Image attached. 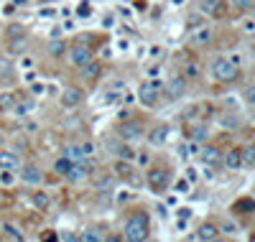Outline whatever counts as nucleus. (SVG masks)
Listing matches in <instances>:
<instances>
[{"instance_id": "f257e3e1", "label": "nucleus", "mask_w": 255, "mask_h": 242, "mask_svg": "<svg viewBox=\"0 0 255 242\" xmlns=\"http://www.w3.org/2000/svg\"><path fill=\"white\" fill-rule=\"evenodd\" d=\"M151 235V219H148L146 211H133L125 219V240L130 242H143Z\"/></svg>"}, {"instance_id": "f03ea898", "label": "nucleus", "mask_w": 255, "mask_h": 242, "mask_svg": "<svg viewBox=\"0 0 255 242\" xmlns=\"http://www.w3.org/2000/svg\"><path fill=\"white\" fill-rule=\"evenodd\" d=\"M212 71H215V77H217L219 82H224V84H230V82H235V79L240 77L237 64L227 62V59H217L215 67H212Z\"/></svg>"}, {"instance_id": "7ed1b4c3", "label": "nucleus", "mask_w": 255, "mask_h": 242, "mask_svg": "<svg viewBox=\"0 0 255 242\" xmlns=\"http://www.w3.org/2000/svg\"><path fill=\"white\" fill-rule=\"evenodd\" d=\"M148 186H151L153 191H166L169 189V184H171V173L166 171V169H151V171H148Z\"/></svg>"}, {"instance_id": "20e7f679", "label": "nucleus", "mask_w": 255, "mask_h": 242, "mask_svg": "<svg viewBox=\"0 0 255 242\" xmlns=\"http://www.w3.org/2000/svg\"><path fill=\"white\" fill-rule=\"evenodd\" d=\"M158 89H161L158 82H146V84H141L138 100L143 102V107H153V104L158 102Z\"/></svg>"}, {"instance_id": "39448f33", "label": "nucleus", "mask_w": 255, "mask_h": 242, "mask_svg": "<svg viewBox=\"0 0 255 242\" xmlns=\"http://www.w3.org/2000/svg\"><path fill=\"white\" fill-rule=\"evenodd\" d=\"M69 56H72V64H74V67H84L87 62H92V59H95V56H92V49L84 46V43H77V46L72 49Z\"/></svg>"}, {"instance_id": "423d86ee", "label": "nucleus", "mask_w": 255, "mask_h": 242, "mask_svg": "<svg viewBox=\"0 0 255 242\" xmlns=\"http://www.w3.org/2000/svg\"><path fill=\"white\" fill-rule=\"evenodd\" d=\"M21 181L23 184H31V186H38L43 176H41V169H36V166H21Z\"/></svg>"}, {"instance_id": "0eeeda50", "label": "nucleus", "mask_w": 255, "mask_h": 242, "mask_svg": "<svg viewBox=\"0 0 255 242\" xmlns=\"http://www.w3.org/2000/svg\"><path fill=\"white\" fill-rule=\"evenodd\" d=\"M21 158L13 150H0V171H18Z\"/></svg>"}, {"instance_id": "6e6552de", "label": "nucleus", "mask_w": 255, "mask_h": 242, "mask_svg": "<svg viewBox=\"0 0 255 242\" xmlns=\"http://www.w3.org/2000/svg\"><path fill=\"white\" fill-rule=\"evenodd\" d=\"M117 133H120V138H123V140H133V138H138V135L143 133V125L138 123V120H130V123L120 125Z\"/></svg>"}, {"instance_id": "1a4fd4ad", "label": "nucleus", "mask_w": 255, "mask_h": 242, "mask_svg": "<svg viewBox=\"0 0 255 242\" xmlns=\"http://www.w3.org/2000/svg\"><path fill=\"white\" fill-rule=\"evenodd\" d=\"M222 163H224V169L237 171L240 166H243V150H240V148H230L227 153L222 156Z\"/></svg>"}, {"instance_id": "9d476101", "label": "nucleus", "mask_w": 255, "mask_h": 242, "mask_svg": "<svg viewBox=\"0 0 255 242\" xmlns=\"http://www.w3.org/2000/svg\"><path fill=\"white\" fill-rule=\"evenodd\" d=\"M89 171H92V163L89 161H79V163H72V171L67 173L69 181H82L89 176Z\"/></svg>"}, {"instance_id": "9b49d317", "label": "nucleus", "mask_w": 255, "mask_h": 242, "mask_svg": "<svg viewBox=\"0 0 255 242\" xmlns=\"http://www.w3.org/2000/svg\"><path fill=\"white\" fill-rule=\"evenodd\" d=\"M82 89L79 87H67L64 92H62V104L64 107H77V104L82 102Z\"/></svg>"}, {"instance_id": "f8f14e48", "label": "nucleus", "mask_w": 255, "mask_h": 242, "mask_svg": "<svg viewBox=\"0 0 255 242\" xmlns=\"http://www.w3.org/2000/svg\"><path fill=\"white\" fill-rule=\"evenodd\" d=\"M202 161L209 163V166H219V163H222L219 148H215V145H204V150H202Z\"/></svg>"}, {"instance_id": "ddd939ff", "label": "nucleus", "mask_w": 255, "mask_h": 242, "mask_svg": "<svg viewBox=\"0 0 255 242\" xmlns=\"http://www.w3.org/2000/svg\"><path fill=\"white\" fill-rule=\"evenodd\" d=\"M148 138H151V143L153 145H163L169 140V125H156L153 130H151V135H148Z\"/></svg>"}, {"instance_id": "4468645a", "label": "nucleus", "mask_w": 255, "mask_h": 242, "mask_svg": "<svg viewBox=\"0 0 255 242\" xmlns=\"http://www.w3.org/2000/svg\"><path fill=\"white\" fill-rule=\"evenodd\" d=\"M79 69H82V77L89 79V82H95V79L100 77V71H102V67L95 62V59H92V62H87L84 67H79Z\"/></svg>"}, {"instance_id": "2eb2a0df", "label": "nucleus", "mask_w": 255, "mask_h": 242, "mask_svg": "<svg viewBox=\"0 0 255 242\" xmlns=\"http://www.w3.org/2000/svg\"><path fill=\"white\" fill-rule=\"evenodd\" d=\"M232 209L237 211V214H253L255 211V199H237L232 204Z\"/></svg>"}, {"instance_id": "dca6fc26", "label": "nucleus", "mask_w": 255, "mask_h": 242, "mask_svg": "<svg viewBox=\"0 0 255 242\" xmlns=\"http://www.w3.org/2000/svg\"><path fill=\"white\" fill-rule=\"evenodd\" d=\"M219 5H222L219 0H202V10H204V13H209V16H215V18H219L222 13H224Z\"/></svg>"}, {"instance_id": "f3484780", "label": "nucleus", "mask_w": 255, "mask_h": 242, "mask_svg": "<svg viewBox=\"0 0 255 242\" xmlns=\"http://www.w3.org/2000/svg\"><path fill=\"white\" fill-rule=\"evenodd\" d=\"M10 110H16V95L3 92L0 95V112H10Z\"/></svg>"}, {"instance_id": "a211bd4d", "label": "nucleus", "mask_w": 255, "mask_h": 242, "mask_svg": "<svg viewBox=\"0 0 255 242\" xmlns=\"http://www.w3.org/2000/svg\"><path fill=\"white\" fill-rule=\"evenodd\" d=\"M184 89H186V79H184V77H174V79H171V84H169L171 97H182Z\"/></svg>"}, {"instance_id": "6ab92c4d", "label": "nucleus", "mask_w": 255, "mask_h": 242, "mask_svg": "<svg viewBox=\"0 0 255 242\" xmlns=\"http://www.w3.org/2000/svg\"><path fill=\"white\" fill-rule=\"evenodd\" d=\"M217 235H219V230H217L215 224H202L199 232H197V237H199V240H207V242H209V240H217Z\"/></svg>"}, {"instance_id": "aec40b11", "label": "nucleus", "mask_w": 255, "mask_h": 242, "mask_svg": "<svg viewBox=\"0 0 255 242\" xmlns=\"http://www.w3.org/2000/svg\"><path fill=\"white\" fill-rule=\"evenodd\" d=\"M0 230H3V235L10 237V240H23V232L13 222H3V224H0Z\"/></svg>"}, {"instance_id": "412c9836", "label": "nucleus", "mask_w": 255, "mask_h": 242, "mask_svg": "<svg viewBox=\"0 0 255 242\" xmlns=\"http://www.w3.org/2000/svg\"><path fill=\"white\" fill-rule=\"evenodd\" d=\"M13 79V64L8 59H0V82H10Z\"/></svg>"}, {"instance_id": "4be33fe9", "label": "nucleus", "mask_w": 255, "mask_h": 242, "mask_svg": "<svg viewBox=\"0 0 255 242\" xmlns=\"http://www.w3.org/2000/svg\"><path fill=\"white\" fill-rule=\"evenodd\" d=\"M54 171H56L59 176H67V173L72 171V161H69L67 156H64V158H59V161L54 163Z\"/></svg>"}, {"instance_id": "5701e85b", "label": "nucleus", "mask_w": 255, "mask_h": 242, "mask_svg": "<svg viewBox=\"0 0 255 242\" xmlns=\"http://www.w3.org/2000/svg\"><path fill=\"white\" fill-rule=\"evenodd\" d=\"M240 150H243V148H240ZM243 163H245V166H255V143L245 145V150H243Z\"/></svg>"}, {"instance_id": "b1692460", "label": "nucleus", "mask_w": 255, "mask_h": 242, "mask_svg": "<svg viewBox=\"0 0 255 242\" xmlns=\"http://www.w3.org/2000/svg\"><path fill=\"white\" fill-rule=\"evenodd\" d=\"M21 36H26L23 23H10L8 26V38H21Z\"/></svg>"}, {"instance_id": "393cba45", "label": "nucleus", "mask_w": 255, "mask_h": 242, "mask_svg": "<svg viewBox=\"0 0 255 242\" xmlns=\"http://www.w3.org/2000/svg\"><path fill=\"white\" fill-rule=\"evenodd\" d=\"M34 204H36V209H49V196L46 194H43V191H36L34 194Z\"/></svg>"}, {"instance_id": "a878e982", "label": "nucleus", "mask_w": 255, "mask_h": 242, "mask_svg": "<svg viewBox=\"0 0 255 242\" xmlns=\"http://www.w3.org/2000/svg\"><path fill=\"white\" fill-rule=\"evenodd\" d=\"M209 38H212V31H209V28H199V31L191 36V41H194V43H207Z\"/></svg>"}, {"instance_id": "bb28decb", "label": "nucleus", "mask_w": 255, "mask_h": 242, "mask_svg": "<svg viewBox=\"0 0 255 242\" xmlns=\"http://www.w3.org/2000/svg\"><path fill=\"white\" fill-rule=\"evenodd\" d=\"M10 51L23 54V51H26V36H21V38H10Z\"/></svg>"}, {"instance_id": "cd10ccee", "label": "nucleus", "mask_w": 255, "mask_h": 242, "mask_svg": "<svg viewBox=\"0 0 255 242\" xmlns=\"http://www.w3.org/2000/svg\"><path fill=\"white\" fill-rule=\"evenodd\" d=\"M79 240H82V242H100V240H105V235H100V232H95V230H87V232H82Z\"/></svg>"}, {"instance_id": "c85d7f7f", "label": "nucleus", "mask_w": 255, "mask_h": 242, "mask_svg": "<svg viewBox=\"0 0 255 242\" xmlns=\"http://www.w3.org/2000/svg\"><path fill=\"white\" fill-rule=\"evenodd\" d=\"M115 173L117 176H130V163L128 161H117L115 163Z\"/></svg>"}, {"instance_id": "c756f323", "label": "nucleus", "mask_w": 255, "mask_h": 242, "mask_svg": "<svg viewBox=\"0 0 255 242\" xmlns=\"http://www.w3.org/2000/svg\"><path fill=\"white\" fill-rule=\"evenodd\" d=\"M207 133H209V130H207V125H197V128L191 130V138H194V140H204V138H207Z\"/></svg>"}, {"instance_id": "7c9ffc66", "label": "nucleus", "mask_w": 255, "mask_h": 242, "mask_svg": "<svg viewBox=\"0 0 255 242\" xmlns=\"http://www.w3.org/2000/svg\"><path fill=\"white\" fill-rule=\"evenodd\" d=\"M115 150H117V156H120V158H125V161H130V158H133V148H130V145H125V143H123V145H117Z\"/></svg>"}, {"instance_id": "2f4dec72", "label": "nucleus", "mask_w": 255, "mask_h": 242, "mask_svg": "<svg viewBox=\"0 0 255 242\" xmlns=\"http://www.w3.org/2000/svg\"><path fill=\"white\" fill-rule=\"evenodd\" d=\"M243 97H245V102H248V104H255V84L245 87V92H243Z\"/></svg>"}, {"instance_id": "473e14b6", "label": "nucleus", "mask_w": 255, "mask_h": 242, "mask_svg": "<svg viewBox=\"0 0 255 242\" xmlns=\"http://www.w3.org/2000/svg\"><path fill=\"white\" fill-rule=\"evenodd\" d=\"M232 5L240 8V10H250L255 5V0H232Z\"/></svg>"}, {"instance_id": "72a5a7b5", "label": "nucleus", "mask_w": 255, "mask_h": 242, "mask_svg": "<svg viewBox=\"0 0 255 242\" xmlns=\"http://www.w3.org/2000/svg\"><path fill=\"white\" fill-rule=\"evenodd\" d=\"M77 13H79V16H82V18H87V16H89V13H92V8H89V3H79V8H77Z\"/></svg>"}, {"instance_id": "f704fd0d", "label": "nucleus", "mask_w": 255, "mask_h": 242, "mask_svg": "<svg viewBox=\"0 0 255 242\" xmlns=\"http://www.w3.org/2000/svg\"><path fill=\"white\" fill-rule=\"evenodd\" d=\"M51 54H54V56H59V54H64V43H59V41H54V43H51Z\"/></svg>"}, {"instance_id": "c9c22d12", "label": "nucleus", "mask_w": 255, "mask_h": 242, "mask_svg": "<svg viewBox=\"0 0 255 242\" xmlns=\"http://www.w3.org/2000/svg\"><path fill=\"white\" fill-rule=\"evenodd\" d=\"M0 181H3V184H10V181H13V171H3V173H0Z\"/></svg>"}, {"instance_id": "e433bc0d", "label": "nucleus", "mask_w": 255, "mask_h": 242, "mask_svg": "<svg viewBox=\"0 0 255 242\" xmlns=\"http://www.w3.org/2000/svg\"><path fill=\"white\" fill-rule=\"evenodd\" d=\"M222 123H224V125H232V128H237V125H240V120H237V117H222Z\"/></svg>"}, {"instance_id": "4c0bfd02", "label": "nucleus", "mask_w": 255, "mask_h": 242, "mask_svg": "<svg viewBox=\"0 0 255 242\" xmlns=\"http://www.w3.org/2000/svg\"><path fill=\"white\" fill-rule=\"evenodd\" d=\"M16 3H21V5H23V3H26V0H16Z\"/></svg>"}, {"instance_id": "58836bf2", "label": "nucleus", "mask_w": 255, "mask_h": 242, "mask_svg": "<svg viewBox=\"0 0 255 242\" xmlns=\"http://www.w3.org/2000/svg\"><path fill=\"white\" fill-rule=\"evenodd\" d=\"M0 145H3V135H0Z\"/></svg>"}, {"instance_id": "ea45409f", "label": "nucleus", "mask_w": 255, "mask_h": 242, "mask_svg": "<svg viewBox=\"0 0 255 242\" xmlns=\"http://www.w3.org/2000/svg\"><path fill=\"white\" fill-rule=\"evenodd\" d=\"M0 202H3V194H0Z\"/></svg>"}]
</instances>
